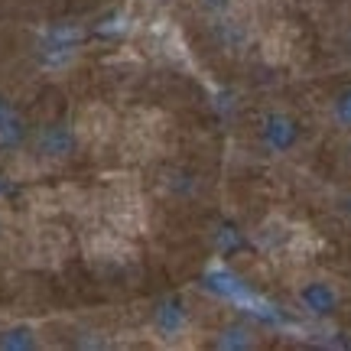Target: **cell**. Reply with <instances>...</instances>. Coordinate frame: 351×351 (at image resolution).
<instances>
[{"label":"cell","mask_w":351,"mask_h":351,"mask_svg":"<svg viewBox=\"0 0 351 351\" xmlns=\"http://www.w3.org/2000/svg\"><path fill=\"white\" fill-rule=\"evenodd\" d=\"M261 137H263V147L270 153H289L296 143H300L302 130H300V121L287 111H270L263 114L261 121Z\"/></svg>","instance_id":"6da1fadb"},{"label":"cell","mask_w":351,"mask_h":351,"mask_svg":"<svg viewBox=\"0 0 351 351\" xmlns=\"http://www.w3.org/2000/svg\"><path fill=\"white\" fill-rule=\"evenodd\" d=\"M82 29H78L75 23H59L52 26L49 33L43 36V46H39V59L49 65H62L69 62L72 56H75V49L82 46Z\"/></svg>","instance_id":"7a4b0ae2"},{"label":"cell","mask_w":351,"mask_h":351,"mask_svg":"<svg viewBox=\"0 0 351 351\" xmlns=\"http://www.w3.org/2000/svg\"><path fill=\"white\" fill-rule=\"evenodd\" d=\"M78 150V134L69 124H46L36 134V153L46 160H69Z\"/></svg>","instance_id":"3957f363"},{"label":"cell","mask_w":351,"mask_h":351,"mask_svg":"<svg viewBox=\"0 0 351 351\" xmlns=\"http://www.w3.org/2000/svg\"><path fill=\"white\" fill-rule=\"evenodd\" d=\"M300 302L309 315L326 319V315H332L339 309V293H335V287H328L326 280H313V283H306L300 289Z\"/></svg>","instance_id":"277c9868"},{"label":"cell","mask_w":351,"mask_h":351,"mask_svg":"<svg viewBox=\"0 0 351 351\" xmlns=\"http://www.w3.org/2000/svg\"><path fill=\"white\" fill-rule=\"evenodd\" d=\"M153 326H156V332H160L163 339H176V335L186 328V302L179 300V296L163 300L153 309Z\"/></svg>","instance_id":"5b68a950"},{"label":"cell","mask_w":351,"mask_h":351,"mask_svg":"<svg viewBox=\"0 0 351 351\" xmlns=\"http://www.w3.org/2000/svg\"><path fill=\"white\" fill-rule=\"evenodd\" d=\"M247 247H251V241L244 238V231L238 225H231V221L218 225V231H215V251L221 257H234V254L247 251Z\"/></svg>","instance_id":"8992f818"},{"label":"cell","mask_w":351,"mask_h":351,"mask_svg":"<svg viewBox=\"0 0 351 351\" xmlns=\"http://www.w3.org/2000/svg\"><path fill=\"white\" fill-rule=\"evenodd\" d=\"M39 345L36 332L29 326H10L0 328V348L3 351H33Z\"/></svg>","instance_id":"52a82bcc"},{"label":"cell","mask_w":351,"mask_h":351,"mask_svg":"<svg viewBox=\"0 0 351 351\" xmlns=\"http://www.w3.org/2000/svg\"><path fill=\"white\" fill-rule=\"evenodd\" d=\"M205 283H208V289L221 293L228 300H244V296H247V287H244L234 274H228V270H212V274L205 276Z\"/></svg>","instance_id":"ba28073f"},{"label":"cell","mask_w":351,"mask_h":351,"mask_svg":"<svg viewBox=\"0 0 351 351\" xmlns=\"http://www.w3.org/2000/svg\"><path fill=\"white\" fill-rule=\"evenodd\" d=\"M215 345L225 351H247V348H254V335L247 326H225Z\"/></svg>","instance_id":"9c48e42d"},{"label":"cell","mask_w":351,"mask_h":351,"mask_svg":"<svg viewBox=\"0 0 351 351\" xmlns=\"http://www.w3.org/2000/svg\"><path fill=\"white\" fill-rule=\"evenodd\" d=\"M332 117H335V124L345 127V130H351V85H345L332 98Z\"/></svg>","instance_id":"30bf717a"},{"label":"cell","mask_w":351,"mask_h":351,"mask_svg":"<svg viewBox=\"0 0 351 351\" xmlns=\"http://www.w3.org/2000/svg\"><path fill=\"white\" fill-rule=\"evenodd\" d=\"M13 114H16V111H13L10 98H7V95H0V127L7 124V121H10V117H13Z\"/></svg>","instance_id":"8fae6325"},{"label":"cell","mask_w":351,"mask_h":351,"mask_svg":"<svg viewBox=\"0 0 351 351\" xmlns=\"http://www.w3.org/2000/svg\"><path fill=\"white\" fill-rule=\"evenodd\" d=\"M202 3H205L208 10H221V7H225L228 0H202Z\"/></svg>","instance_id":"7c38bea8"},{"label":"cell","mask_w":351,"mask_h":351,"mask_svg":"<svg viewBox=\"0 0 351 351\" xmlns=\"http://www.w3.org/2000/svg\"><path fill=\"white\" fill-rule=\"evenodd\" d=\"M7 189H10V186H7V179H3V176H0V195H3V192H7Z\"/></svg>","instance_id":"4fadbf2b"}]
</instances>
